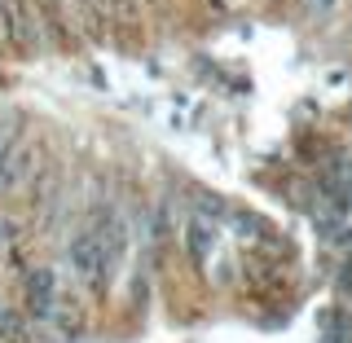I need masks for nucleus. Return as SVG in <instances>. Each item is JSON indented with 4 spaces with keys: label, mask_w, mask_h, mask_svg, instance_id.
Here are the masks:
<instances>
[{
    "label": "nucleus",
    "mask_w": 352,
    "mask_h": 343,
    "mask_svg": "<svg viewBox=\"0 0 352 343\" xmlns=\"http://www.w3.org/2000/svg\"><path fill=\"white\" fill-rule=\"evenodd\" d=\"M0 40H5V44H22V40H27V18L18 14L14 0H0Z\"/></svg>",
    "instance_id": "4"
},
{
    "label": "nucleus",
    "mask_w": 352,
    "mask_h": 343,
    "mask_svg": "<svg viewBox=\"0 0 352 343\" xmlns=\"http://www.w3.org/2000/svg\"><path fill=\"white\" fill-rule=\"evenodd\" d=\"M27 168H31V150L18 146V141H5L0 146V194L14 190L22 176H27Z\"/></svg>",
    "instance_id": "3"
},
{
    "label": "nucleus",
    "mask_w": 352,
    "mask_h": 343,
    "mask_svg": "<svg viewBox=\"0 0 352 343\" xmlns=\"http://www.w3.org/2000/svg\"><path fill=\"white\" fill-rule=\"evenodd\" d=\"M339 286H344V291L352 295V256H348V264H344V269H339Z\"/></svg>",
    "instance_id": "7"
},
{
    "label": "nucleus",
    "mask_w": 352,
    "mask_h": 343,
    "mask_svg": "<svg viewBox=\"0 0 352 343\" xmlns=\"http://www.w3.org/2000/svg\"><path fill=\"white\" fill-rule=\"evenodd\" d=\"M119 251L110 247V242L97 234V229H84L80 238L71 242V264H75V273H80L84 282H93V286H102L110 278V264H115Z\"/></svg>",
    "instance_id": "1"
},
{
    "label": "nucleus",
    "mask_w": 352,
    "mask_h": 343,
    "mask_svg": "<svg viewBox=\"0 0 352 343\" xmlns=\"http://www.w3.org/2000/svg\"><path fill=\"white\" fill-rule=\"evenodd\" d=\"M14 238H18V229L9 225V220H0V247H9V242H14Z\"/></svg>",
    "instance_id": "6"
},
{
    "label": "nucleus",
    "mask_w": 352,
    "mask_h": 343,
    "mask_svg": "<svg viewBox=\"0 0 352 343\" xmlns=\"http://www.w3.org/2000/svg\"><path fill=\"white\" fill-rule=\"evenodd\" d=\"M22 300H27L31 317H40V322H49L53 308L62 304V291H58V273L53 269H31L27 278H22Z\"/></svg>",
    "instance_id": "2"
},
{
    "label": "nucleus",
    "mask_w": 352,
    "mask_h": 343,
    "mask_svg": "<svg viewBox=\"0 0 352 343\" xmlns=\"http://www.w3.org/2000/svg\"><path fill=\"white\" fill-rule=\"evenodd\" d=\"M308 5H313V9H326V5H330V0H308Z\"/></svg>",
    "instance_id": "8"
},
{
    "label": "nucleus",
    "mask_w": 352,
    "mask_h": 343,
    "mask_svg": "<svg viewBox=\"0 0 352 343\" xmlns=\"http://www.w3.org/2000/svg\"><path fill=\"white\" fill-rule=\"evenodd\" d=\"M212 247H216V225H212V220H194V225H190V251L198 260H207Z\"/></svg>",
    "instance_id": "5"
}]
</instances>
